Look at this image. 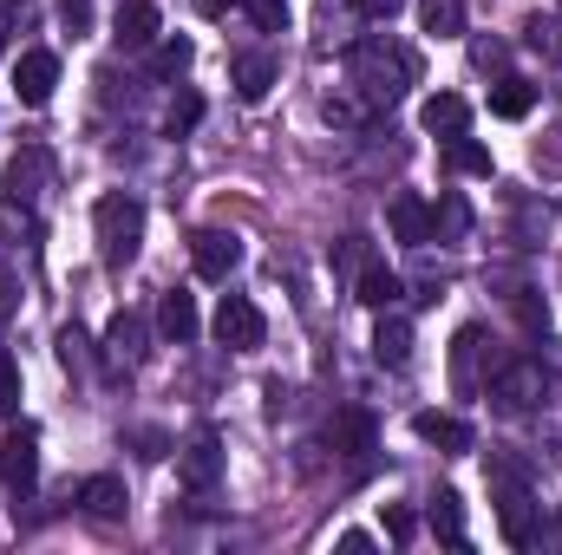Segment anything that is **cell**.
Returning <instances> with one entry per match:
<instances>
[{"label": "cell", "instance_id": "4", "mask_svg": "<svg viewBox=\"0 0 562 555\" xmlns=\"http://www.w3.org/2000/svg\"><path fill=\"white\" fill-rule=\"evenodd\" d=\"M0 484L20 490V497H33V484H40V431L33 424H13L0 438Z\"/></svg>", "mask_w": 562, "mask_h": 555}, {"label": "cell", "instance_id": "15", "mask_svg": "<svg viewBox=\"0 0 562 555\" xmlns=\"http://www.w3.org/2000/svg\"><path fill=\"white\" fill-rule=\"evenodd\" d=\"M400 294H406V281L393 275L386 262H367V269H360V281H353V301H360V307H373V314H386Z\"/></svg>", "mask_w": 562, "mask_h": 555}, {"label": "cell", "instance_id": "8", "mask_svg": "<svg viewBox=\"0 0 562 555\" xmlns=\"http://www.w3.org/2000/svg\"><path fill=\"white\" fill-rule=\"evenodd\" d=\"M53 86H59V59L46 53V46H26L20 59H13V92H20V105H46L53 99Z\"/></svg>", "mask_w": 562, "mask_h": 555}, {"label": "cell", "instance_id": "22", "mask_svg": "<svg viewBox=\"0 0 562 555\" xmlns=\"http://www.w3.org/2000/svg\"><path fill=\"white\" fill-rule=\"evenodd\" d=\"M477 353H484V333H477V327H464V333L451 340V380H458V393H471V386H477V380H471V373H477Z\"/></svg>", "mask_w": 562, "mask_h": 555}, {"label": "cell", "instance_id": "6", "mask_svg": "<svg viewBox=\"0 0 562 555\" xmlns=\"http://www.w3.org/2000/svg\"><path fill=\"white\" fill-rule=\"evenodd\" d=\"M491 399H497V412H530V406L543 399V366H537V360L497 366V373H491Z\"/></svg>", "mask_w": 562, "mask_h": 555}, {"label": "cell", "instance_id": "33", "mask_svg": "<svg viewBox=\"0 0 562 555\" xmlns=\"http://www.w3.org/2000/svg\"><path fill=\"white\" fill-rule=\"evenodd\" d=\"M386 536H393V543H413V536H419V517H413L406 503H393V510H386Z\"/></svg>", "mask_w": 562, "mask_h": 555}, {"label": "cell", "instance_id": "18", "mask_svg": "<svg viewBox=\"0 0 562 555\" xmlns=\"http://www.w3.org/2000/svg\"><path fill=\"white\" fill-rule=\"evenodd\" d=\"M413 431H419L425 444H438V451H471V424L451 412H419L413 418Z\"/></svg>", "mask_w": 562, "mask_h": 555}, {"label": "cell", "instance_id": "38", "mask_svg": "<svg viewBox=\"0 0 562 555\" xmlns=\"http://www.w3.org/2000/svg\"><path fill=\"white\" fill-rule=\"evenodd\" d=\"M373 550V536H360V530H347V536H340V555H367Z\"/></svg>", "mask_w": 562, "mask_h": 555}, {"label": "cell", "instance_id": "3", "mask_svg": "<svg viewBox=\"0 0 562 555\" xmlns=\"http://www.w3.org/2000/svg\"><path fill=\"white\" fill-rule=\"evenodd\" d=\"M262 333H269L262 307H256L249 294H223V307H216V340H223L229 353H256V347H262Z\"/></svg>", "mask_w": 562, "mask_h": 555}, {"label": "cell", "instance_id": "12", "mask_svg": "<svg viewBox=\"0 0 562 555\" xmlns=\"http://www.w3.org/2000/svg\"><path fill=\"white\" fill-rule=\"evenodd\" d=\"M419 125L431 138H464V132H471V105H464L458 92H431L419 105Z\"/></svg>", "mask_w": 562, "mask_h": 555}, {"label": "cell", "instance_id": "7", "mask_svg": "<svg viewBox=\"0 0 562 555\" xmlns=\"http://www.w3.org/2000/svg\"><path fill=\"white\" fill-rule=\"evenodd\" d=\"M216 477H223V438L216 431H196L177 451V484L183 490H216Z\"/></svg>", "mask_w": 562, "mask_h": 555}, {"label": "cell", "instance_id": "31", "mask_svg": "<svg viewBox=\"0 0 562 555\" xmlns=\"http://www.w3.org/2000/svg\"><path fill=\"white\" fill-rule=\"evenodd\" d=\"M13 406H20V360L0 353V412H13Z\"/></svg>", "mask_w": 562, "mask_h": 555}, {"label": "cell", "instance_id": "32", "mask_svg": "<svg viewBox=\"0 0 562 555\" xmlns=\"http://www.w3.org/2000/svg\"><path fill=\"white\" fill-rule=\"evenodd\" d=\"M59 366H66V373H79V366H86V333H79V327H66V333H59Z\"/></svg>", "mask_w": 562, "mask_h": 555}, {"label": "cell", "instance_id": "2", "mask_svg": "<svg viewBox=\"0 0 562 555\" xmlns=\"http://www.w3.org/2000/svg\"><path fill=\"white\" fill-rule=\"evenodd\" d=\"M92 236H99V262H105V269H125L144 242V203L132 190L99 196V203H92Z\"/></svg>", "mask_w": 562, "mask_h": 555}, {"label": "cell", "instance_id": "37", "mask_svg": "<svg viewBox=\"0 0 562 555\" xmlns=\"http://www.w3.org/2000/svg\"><path fill=\"white\" fill-rule=\"evenodd\" d=\"M504 59H510V53H504L497 39H477V66H504Z\"/></svg>", "mask_w": 562, "mask_h": 555}, {"label": "cell", "instance_id": "20", "mask_svg": "<svg viewBox=\"0 0 562 555\" xmlns=\"http://www.w3.org/2000/svg\"><path fill=\"white\" fill-rule=\"evenodd\" d=\"M530 105H537V86H530V79H510V72H504V79L491 86V112H497V118L517 125V118H530Z\"/></svg>", "mask_w": 562, "mask_h": 555}, {"label": "cell", "instance_id": "5", "mask_svg": "<svg viewBox=\"0 0 562 555\" xmlns=\"http://www.w3.org/2000/svg\"><path fill=\"white\" fill-rule=\"evenodd\" d=\"M190 269L203 281H229L243 269V236H229V229H196V236H190Z\"/></svg>", "mask_w": 562, "mask_h": 555}, {"label": "cell", "instance_id": "23", "mask_svg": "<svg viewBox=\"0 0 562 555\" xmlns=\"http://www.w3.org/2000/svg\"><path fill=\"white\" fill-rule=\"evenodd\" d=\"M419 26L431 33V39L464 33V0H425V7H419Z\"/></svg>", "mask_w": 562, "mask_h": 555}, {"label": "cell", "instance_id": "26", "mask_svg": "<svg viewBox=\"0 0 562 555\" xmlns=\"http://www.w3.org/2000/svg\"><path fill=\"white\" fill-rule=\"evenodd\" d=\"M190 53H196V46H190L183 33H177V39H157V53H150V72H157V79H177V72L190 66Z\"/></svg>", "mask_w": 562, "mask_h": 555}, {"label": "cell", "instance_id": "34", "mask_svg": "<svg viewBox=\"0 0 562 555\" xmlns=\"http://www.w3.org/2000/svg\"><path fill=\"white\" fill-rule=\"evenodd\" d=\"M26 26V0H0V53L13 46V33Z\"/></svg>", "mask_w": 562, "mask_h": 555}, {"label": "cell", "instance_id": "9", "mask_svg": "<svg viewBox=\"0 0 562 555\" xmlns=\"http://www.w3.org/2000/svg\"><path fill=\"white\" fill-rule=\"evenodd\" d=\"M196 327H203V314H196V294L170 287V294L157 301V333H164V340H177V347H190V340H196Z\"/></svg>", "mask_w": 562, "mask_h": 555}, {"label": "cell", "instance_id": "11", "mask_svg": "<svg viewBox=\"0 0 562 555\" xmlns=\"http://www.w3.org/2000/svg\"><path fill=\"white\" fill-rule=\"evenodd\" d=\"M386 223H393V242H406V249H425L431 242V203L425 196H393V209H386Z\"/></svg>", "mask_w": 562, "mask_h": 555}, {"label": "cell", "instance_id": "30", "mask_svg": "<svg viewBox=\"0 0 562 555\" xmlns=\"http://www.w3.org/2000/svg\"><path fill=\"white\" fill-rule=\"evenodd\" d=\"M367 262H373V256H367V236H340V242H334V269H353V275H360Z\"/></svg>", "mask_w": 562, "mask_h": 555}, {"label": "cell", "instance_id": "24", "mask_svg": "<svg viewBox=\"0 0 562 555\" xmlns=\"http://www.w3.org/2000/svg\"><path fill=\"white\" fill-rule=\"evenodd\" d=\"M431 530H438L445 543H464V497H458V490H438V497H431Z\"/></svg>", "mask_w": 562, "mask_h": 555}, {"label": "cell", "instance_id": "21", "mask_svg": "<svg viewBox=\"0 0 562 555\" xmlns=\"http://www.w3.org/2000/svg\"><path fill=\"white\" fill-rule=\"evenodd\" d=\"M445 170H458V177H491V150L477 138H445Z\"/></svg>", "mask_w": 562, "mask_h": 555}, {"label": "cell", "instance_id": "29", "mask_svg": "<svg viewBox=\"0 0 562 555\" xmlns=\"http://www.w3.org/2000/svg\"><path fill=\"white\" fill-rule=\"evenodd\" d=\"M464 223H471V209L458 196H445V209H431V236H458Z\"/></svg>", "mask_w": 562, "mask_h": 555}, {"label": "cell", "instance_id": "1", "mask_svg": "<svg viewBox=\"0 0 562 555\" xmlns=\"http://www.w3.org/2000/svg\"><path fill=\"white\" fill-rule=\"evenodd\" d=\"M347 72H353V86H360L367 105H400L406 86L419 79V59L406 46H393V39H360L347 53Z\"/></svg>", "mask_w": 562, "mask_h": 555}, {"label": "cell", "instance_id": "35", "mask_svg": "<svg viewBox=\"0 0 562 555\" xmlns=\"http://www.w3.org/2000/svg\"><path fill=\"white\" fill-rule=\"evenodd\" d=\"M360 7V20H373V26H386L393 13H406V0H353Z\"/></svg>", "mask_w": 562, "mask_h": 555}, {"label": "cell", "instance_id": "19", "mask_svg": "<svg viewBox=\"0 0 562 555\" xmlns=\"http://www.w3.org/2000/svg\"><path fill=\"white\" fill-rule=\"evenodd\" d=\"M373 360H380L386 373H400V366L413 360V327H406V320H380V327H373Z\"/></svg>", "mask_w": 562, "mask_h": 555}, {"label": "cell", "instance_id": "13", "mask_svg": "<svg viewBox=\"0 0 562 555\" xmlns=\"http://www.w3.org/2000/svg\"><path fill=\"white\" fill-rule=\"evenodd\" d=\"M79 510H86L92 523H119V517H125V484H119L112 471L86 477V484H79Z\"/></svg>", "mask_w": 562, "mask_h": 555}, {"label": "cell", "instance_id": "39", "mask_svg": "<svg viewBox=\"0 0 562 555\" xmlns=\"http://www.w3.org/2000/svg\"><path fill=\"white\" fill-rule=\"evenodd\" d=\"M196 7H203V13H223V7H236V0H196Z\"/></svg>", "mask_w": 562, "mask_h": 555}, {"label": "cell", "instance_id": "25", "mask_svg": "<svg viewBox=\"0 0 562 555\" xmlns=\"http://www.w3.org/2000/svg\"><path fill=\"white\" fill-rule=\"evenodd\" d=\"M334 444H340V451H353V457H367V451H373V418H367V412H340Z\"/></svg>", "mask_w": 562, "mask_h": 555}, {"label": "cell", "instance_id": "14", "mask_svg": "<svg viewBox=\"0 0 562 555\" xmlns=\"http://www.w3.org/2000/svg\"><path fill=\"white\" fill-rule=\"evenodd\" d=\"M105 360L112 366H138L144 360V314H112V327H105Z\"/></svg>", "mask_w": 562, "mask_h": 555}, {"label": "cell", "instance_id": "36", "mask_svg": "<svg viewBox=\"0 0 562 555\" xmlns=\"http://www.w3.org/2000/svg\"><path fill=\"white\" fill-rule=\"evenodd\" d=\"M59 20H66L72 33H86V26H92V0H59Z\"/></svg>", "mask_w": 562, "mask_h": 555}, {"label": "cell", "instance_id": "16", "mask_svg": "<svg viewBox=\"0 0 562 555\" xmlns=\"http://www.w3.org/2000/svg\"><path fill=\"white\" fill-rule=\"evenodd\" d=\"M236 99H249V105H262L269 99V86H276V59L269 53H236Z\"/></svg>", "mask_w": 562, "mask_h": 555}, {"label": "cell", "instance_id": "28", "mask_svg": "<svg viewBox=\"0 0 562 555\" xmlns=\"http://www.w3.org/2000/svg\"><path fill=\"white\" fill-rule=\"evenodd\" d=\"M243 13H249L262 33H288V0H243Z\"/></svg>", "mask_w": 562, "mask_h": 555}, {"label": "cell", "instance_id": "10", "mask_svg": "<svg viewBox=\"0 0 562 555\" xmlns=\"http://www.w3.org/2000/svg\"><path fill=\"white\" fill-rule=\"evenodd\" d=\"M157 26H164V20H157L150 0H125L119 20H112V39H119L125 53H144V46H157Z\"/></svg>", "mask_w": 562, "mask_h": 555}, {"label": "cell", "instance_id": "27", "mask_svg": "<svg viewBox=\"0 0 562 555\" xmlns=\"http://www.w3.org/2000/svg\"><path fill=\"white\" fill-rule=\"evenodd\" d=\"M196 125H203V99H196V92H183V99L170 105V118H164V132H170V138H190Z\"/></svg>", "mask_w": 562, "mask_h": 555}, {"label": "cell", "instance_id": "17", "mask_svg": "<svg viewBox=\"0 0 562 555\" xmlns=\"http://www.w3.org/2000/svg\"><path fill=\"white\" fill-rule=\"evenodd\" d=\"M0 183H7V196H13V203H33V196H40V183H46V150H20V157L7 163V177H0Z\"/></svg>", "mask_w": 562, "mask_h": 555}]
</instances>
